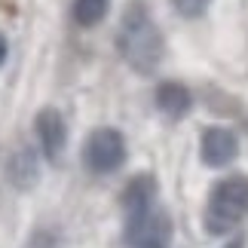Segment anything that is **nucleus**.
I'll return each mask as SVG.
<instances>
[{"label":"nucleus","mask_w":248,"mask_h":248,"mask_svg":"<svg viewBox=\"0 0 248 248\" xmlns=\"http://www.w3.org/2000/svg\"><path fill=\"white\" fill-rule=\"evenodd\" d=\"M6 52H9V46H6V37L0 34V64L6 62Z\"/></svg>","instance_id":"nucleus-13"},{"label":"nucleus","mask_w":248,"mask_h":248,"mask_svg":"<svg viewBox=\"0 0 248 248\" xmlns=\"http://www.w3.org/2000/svg\"><path fill=\"white\" fill-rule=\"evenodd\" d=\"M208 3H212V0H171L175 13L184 16V18H199V16H205Z\"/></svg>","instance_id":"nucleus-11"},{"label":"nucleus","mask_w":248,"mask_h":248,"mask_svg":"<svg viewBox=\"0 0 248 248\" xmlns=\"http://www.w3.org/2000/svg\"><path fill=\"white\" fill-rule=\"evenodd\" d=\"M126 156H129L126 138H123L120 129H110V126L89 132V138L83 144V163L92 175H113V171H120Z\"/></svg>","instance_id":"nucleus-4"},{"label":"nucleus","mask_w":248,"mask_h":248,"mask_svg":"<svg viewBox=\"0 0 248 248\" xmlns=\"http://www.w3.org/2000/svg\"><path fill=\"white\" fill-rule=\"evenodd\" d=\"M156 202V178L154 175H135L123 187V212Z\"/></svg>","instance_id":"nucleus-8"},{"label":"nucleus","mask_w":248,"mask_h":248,"mask_svg":"<svg viewBox=\"0 0 248 248\" xmlns=\"http://www.w3.org/2000/svg\"><path fill=\"white\" fill-rule=\"evenodd\" d=\"M224 248H245V236H233V239L227 242Z\"/></svg>","instance_id":"nucleus-12"},{"label":"nucleus","mask_w":248,"mask_h":248,"mask_svg":"<svg viewBox=\"0 0 248 248\" xmlns=\"http://www.w3.org/2000/svg\"><path fill=\"white\" fill-rule=\"evenodd\" d=\"M9 181L18 190H28L31 184H37V159L31 150H18V154L9 159Z\"/></svg>","instance_id":"nucleus-9"},{"label":"nucleus","mask_w":248,"mask_h":248,"mask_svg":"<svg viewBox=\"0 0 248 248\" xmlns=\"http://www.w3.org/2000/svg\"><path fill=\"white\" fill-rule=\"evenodd\" d=\"M156 108L166 113L169 120H181L187 117L190 108H193V95L184 83H175V80H166L156 86Z\"/></svg>","instance_id":"nucleus-7"},{"label":"nucleus","mask_w":248,"mask_h":248,"mask_svg":"<svg viewBox=\"0 0 248 248\" xmlns=\"http://www.w3.org/2000/svg\"><path fill=\"white\" fill-rule=\"evenodd\" d=\"M242 221H248V175L221 178L205 202V230L212 236H224Z\"/></svg>","instance_id":"nucleus-2"},{"label":"nucleus","mask_w":248,"mask_h":248,"mask_svg":"<svg viewBox=\"0 0 248 248\" xmlns=\"http://www.w3.org/2000/svg\"><path fill=\"white\" fill-rule=\"evenodd\" d=\"M126 245L129 248H171V236H175V227H171V217L163 205L150 202L141 208H132L126 212Z\"/></svg>","instance_id":"nucleus-3"},{"label":"nucleus","mask_w":248,"mask_h":248,"mask_svg":"<svg viewBox=\"0 0 248 248\" xmlns=\"http://www.w3.org/2000/svg\"><path fill=\"white\" fill-rule=\"evenodd\" d=\"M117 49L123 55V62L135 74H141V77L156 74V68L163 64L166 43H163V34H159V28L150 18L144 3H132L126 9V16L120 22V31H117Z\"/></svg>","instance_id":"nucleus-1"},{"label":"nucleus","mask_w":248,"mask_h":248,"mask_svg":"<svg viewBox=\"0 0 248 248\" xmlns=\"http://www.w3.org/2000/svg\"><path fill=\"white\" fill-rule=\"evenodd\" d=\"M110 9V0H74V22L80 28H95L104 22V16H108Z\"/></svg>","instance_id":"nucleus-10"},{"label":"nucleus","mask_w":248,"mask_h":248,"mask_svg":"<svg viewBox=\"0 0 248 248\" xmlns=\"http://www.w3.org/2000/svg\"><path fill=\"white\" fill-rule=\"evenodd\" d=\"M34 132H37L43 156L49 163H55L64 154V147H68V123H64V117L55 108H43L34 120Z\"/></svg>","instance_id":"nucleus-6"},{"label":"nucleus","mask_w":248,"mask_h":248,"mask_svg":"<svg viewBox=\"0 0 248 248\" xmlns=\"http://www.w3.org/2000/svg\"><path fill=\"white\" fill-rule=\"evenodd\" d=\"M239 156V138L227 126H208L199 138V159L208 169H224Z\"/></svg>","instance_id":"nucleus-5"}]
</instances>
